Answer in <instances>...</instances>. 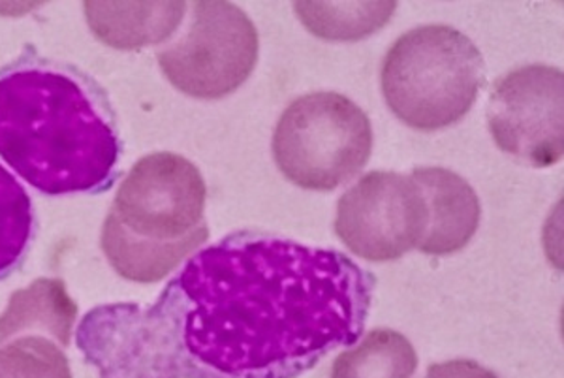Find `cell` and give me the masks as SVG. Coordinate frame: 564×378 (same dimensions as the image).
<instances>
[{
  "label": "cell",
  "instance_id": "cell-16",
  "mask_svg": "<svg viewBox=\"0 0 564 378\" xmlns=\"http://www.w3.org/2000/svg\"><path fill=\"white\" fill-rule=\"evenodd\" d=\"M425 378H499L494 371L481 367L473 359H452L435 364L427 369Z\"/></svg>",
  "mask_w": 564,
  "mask_h": 378
},
{
  "label": "cell",
  "instance_id": "cell-1",
  "mask_svg": "<svg viewBox=\"0 0 564 378\" xmlns=\"http://www.w3.org/2000/svg\"><path fill=\"white\" fill-rule=\"evenodd\" d=\"M375 277L339 250L234 234L151 307L100 305L76 343L100 378H295L361 337Z\"/></svg>",
  "mask_w": 564,
  "mask_h": 378
},
{
  "label": "cell",
  "instance_id": "cell-10",
  "mask_svg": "<svg viewBox=\"0 0 564 378\" xmlns=\"http://www.w3.org/2000/svg\"><path fill=\"white\" fill-rule=\"evenodd\" d=\"M185 2L154 4H102L85 2V15L93 33L116 50H141L172 39L183 23Z\"/></svg>",
  "mask_w": 564,
  "mask_h": 378
},
{
  "label": "cell",
  "instance_id": "cell-6",
  "mask_svg": "<svg viewBox=\"0 0 564 378\" xmlns=\"http://www.w3.org/2000/svg\"><path fill=\"white\" fill-rule=\"evenodd\" d=\"M188 10L180 39L156 53L161 71L188 97H228L257 66V26L231 2H194Z\"/></svg>",
  "mask_w": 564,
  "mask_h": 378
},
{
  "label": "cell",
  "instance_id": "cell-5",
  "mask_svg": "<svg viewBox=\"0 0 564 378\" xmlns=\"http://www.w3.org/2000/svg\"><path fill=\"white\" fill-rule=\"evenodd\" d=\"M372 127L366 111L339 93H308L282 111L273 159L282 175L307 191H334L371 159Z\"/></svg>",
  "mask_w": 564,
  "mask_h": 378
},
{
  "label": "cell",
  "instance_id": "cell-14",
  "mask_svg": "<svg viewBox=\"0 0 564 378\" xmlns=\"http://www.w3.org/2000/svg\"><path fill=\"white\" fill-rule=\"evenodd\" d=\"M36 236V213L25 186L0 164V281L20 270Z\"/></svg>",
  "mask_w": 564,
  "mask_h": 378
},
{
  "label": "cell",
  "instance_id": "cell-3",
  "mask_svg": "<svg viewBox=\"0 0 564 378\" xmlns=\"http://www.w3.org/2000/svg\"><path fill=\"white\" fill-rule=\"evenodd\" d=\"M206 181L175 153L135 162L104 220V255L119 276L159 282L206 244Z\"/></svg>",
  "mask_w": 564,
  "mask_h": 378
},
{
  "label": "cell",
  "instance_id": "cell-7",
  "mask_svg": "<svg viewBox=\"0 0 564 378\" xmlns=\"http://www.w3.org/2000/svg\"><path fill=\"white\" fill-rule=\"evenodd\" d=\"M425 228L427 207L411 175L367 173L337 204L335 234L369 262H390L417 249Z\"/></svg>",
  "mask_w": 564,
  "mask_h": 378
},
{
  "label": "cell",
  "instance_id": "cell-12",
  "mask_svg": "<svg viewBox=\"0 0 564 378\" xmlns=\"http://www.w3.org/2000/svg\"><path fill=\"white\" fill-rule=\"evenodd\" d=\"M416 369L417 354L411 341L380 327L335 359L332 378H412Z\"/></svg>",
  "mask_w": 564,
  "mask_h": 378
},
{
  "label": "cell",
  "instance_id": "cell-15",
  "mask_svg": "<svg viewBox=\"0 0 564 378\" xmlns=\"http://www.w3.org/2000/svg\"><path fill=\"white\" fill-rule=\"evenodd\" d=\"M0 378H72L70 364L42 335H20L0 346Z\"/></svg>",
  "mask_w": 564,
  "mask_h": 378
},
{
  "label": "cell",
  "instance_id": "cell-8",
  "mask_svg": "<svg viewBox=\"0 0 564 378\" xmlns=\"http://www.w3.org/2000/svg\"><path fill=\"white\" fill-rule=\"evenodd\" d=\"M489 132L502 153L534 168L557 164L564 153V76L561 68L529 65L494 85Z\"/></svg>",
  "mask_w": 564,
  "mask_h": 378
},
{
  "label": "cell",
  "instance_id": "cell-9",
  "mask_svg": "<svg viewBox=\"0 0 564 378\" xmlns=\"http://www.w3.org/2000/svg\"><path fill=\"white\" fill-rule=\"evenodd\" d=\"M422 188L427 228L417 250L446 257L465 249L480 226L481 206L475 188L446 168H416L411 173Z\"/></svg>",
  "mask_w": 564,
  "mask_h": 378
},
{
  "label": "cell",
  "instance_id": "cell-11",
  "mask_svg": "<svg viewBox=\"0 0 564 378\" xmlns=\"http://www.w3.org/2000/svg\"><path fill=\"white\" fill-rule=\"evenodd\" d=\"M77 307L61 279H36L26 289L13 292L0 314V346L21 334L52 335L61 346L70 345Z\"/></svg>",
  "mask_w": 564,
  "mask_h": 378
},
{
  "label": "cell",
  "instance_id": "cell-4",
  "mask_svg": "<svg viewBox=\"0 0 564 378\" xmlns=\"http://www.w3.org/2000/svg\"><path fill=\"white\" fill-rule=\"evenodd\" d=\"M380 82L398 119L433 132L462 121L475 106L484 87V57L457 29L417 26L391 45Z\"/></svg>",
  "mask_w": 564,
  "mask_h": 378
},
{
  "label": "cell",
  "instance_id": "cell-2",
  "mask_svg": "<svg viewBox=\"0 0 564 378\" xmlns=\"http://www.w3.org/2000/svg\"><path fill=\"white\" fill-rule=\"evenodd\" d=\"M122 143L102 85L26 47L0 68V159L47 196L98 194L117 180Z\"/></svg>",
  "mask_w": 564,
  "mask_h": 378
},
{
  "label": "cell",
  "instance_id": "cell-13",
  "mask_svg": "<svg viewBox=\"0 0 564 378\" xmlns=\"http://www.w3.org/2000/svg\"><path fill=\"white\" fill-rule=\"evenodd\" d=\"M395 2H295L294 10L311 33L324 40H361L377 33L395 12Z\"/></svg>",
  "mask_w": 564,
  "mask_h": 378
}]
</instances>
